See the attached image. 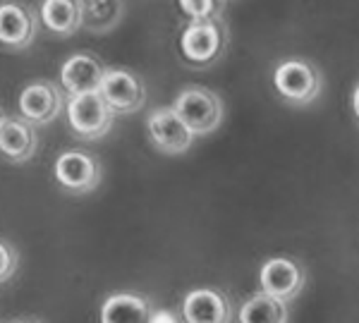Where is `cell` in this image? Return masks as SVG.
I'll use <instances>...</instances> for the list:
<instances>
[{
  "label": "cell",
  "instance_id": "9a60e30c",
  "mask_svg": "<svg viewBox=\"0 0 359 323\" xmlns=\"http://www.w3.org/2000/svg\"><path fill=\"white\" fill-rule=\"evenodd\" d=\"M43 27L57 36H72L82 29V0H41L39 8Z\"/></svg>",
  "mask_w": 359,
  "mask_h": 323
},
{
  "label": "cell",
  "instance_id": "8fae6325",
  "mask_svg": "<svg viewBox=\"0 0 359 323\" xmlns=\"http://www.w3.org/2000/svg\"><path fill=\"white\" fill-rule=\"evenodd\" d=\"M34 36H36V17L32 10L15 0L0 3V46L22 50L32 46Z\"/></svg>",
  "mask_w": 359,
  "mask_h": 323
},
{
  "label": "cell",
  "instance_id": "d6986e66",
  "mask_svg": "<svg viewBox=\"0 0 359 323\" xmlns=\"http://www.w3.org/2000/svg\"><path fill=\"white\" fill-rule=\"evenodd\" d=\"M20 266V254H17L15 245L0 238V282H8L17 273Z\"/></svg>",
  "mask_w": 359,
  "mask_h": 323
},
{
  "label": "cell",
  "instance_id": "5b68a950",
  "mask_svg": "<svg viewBox=\"0 0 359 323\" xmlns=\"http://www.w3.org/2000/svg\"><path fill=\"white\" fill-rule=\"evenodd\" d=\"M225 34L221 22H189L180 36L182 57L194 67H206L223 53Z\"/></svg>",
  "mask_w": 359,
  "mask_h": 323
},
{
  "label": "cell",
  "instance_id": "7c38bea8",
  "mask_svg": "<svg viewBox=\"0 0 359 323\" xmlns=\"http://www.w3.org/2000/svg\"><path fill=\"white\" fill-rule=\"evenodd\" d=\"M230 299L211 287H196L182 299L184 323H230Z\"/></svg>",
  "mask_w": 359,
  "mask_h": 323
},
{
  "label": "cell",
  "instance_id": "e0dca14e",
  "mask_svg": "<svg viewBox=\"0 0 359 323\" xmlns=\"http://www.w3.org/2000/svg\"><path fill=\"white\" fill-rule=\"evenodd\" d=\"M240 323H287L285 302L269 295L249 297L240 309Z\"/></svg>",
  "mask_w": 359,
  "mask_h": 323
},
{
  "label": "cell",
  "instance_id": "3957f363",
  "mask_svg": "<svg viewBox=\"0 0 359 323\" xmlns=\"http://www.w3.org/2000/svg\"><path fill=\"white\" fill-rule=\"evenodd\" d=\"M273 86L287 103L294 106H306L321 91V74L311 62L290 57L283 60L273 72Z\"/></svg>",
  "mask_w": 359,
  "mask_h": 323
},
{
  "label": "cell",
  "instance_id": "44dd1931",
  "mask_svg": "<svg viewBox=\"0 0 359 323\" xmlns=\"http://www.w3.org/2000/svg\"><path fill=\"white\" fill-rule=\"evenodd\" d=\"M5 120H8V115H5V113H3V108H0V130H3Z\"/></svg>",
  "mask_w": 359,
  "mask_h": 323
},
{
  "label": "cell",
  "instance_id": "6da1fadb",
  "mask_svg": "<svg viewBox=\"0 0 359 323\" xmlns=\"http://www.w3.org/2000/svg\"><path fill=\"white\" fill-rule=\"evenodd\" d=\"M175 113L182 118V123L192 130V135H211L223 123V101L216 91L204 86H187L177 94L172 103Z\"/></svg>",
  "mask_w": 359,
  "mask_h": 323
},
{
  "label": "cell",
  "instance_id": "ba28073f",
  "mask_svg": "<svg viewBox=\"0 0 359 323\" xmlns=\"http://www.w3.org/2000/svg\"><path fill=\"white\" fill-rule=\"evenodd\" d=\"M259 285H262L264 295L276 297L280 302H290L302 292L304 270L297 261L287 256L269 259L259 270Z\"/></svg>",
  "mask_w": 359,
  "mask_h": 323
},
{
  "label": "cell",
  "instance_id": "30bf717a",
  "mask_svg": "<svg viewBox=\"0 0 359 323\" xmlns=\"http://www.w3.org/2000/svg\"><path fill=\"white\" fill-rule=\"evenodd\" d=\"M106 65L91 53H74L69 55L60 67V86L67 96L94 94L101 89L106 77Z\"/></svg>",
  "mask_w": 359,
  "mask_h": 323
},
{
  "label": "cell",
  "instance_id": "277c9868",
  "mask_svg": "<svg viewBox=\"0 0 359 323\" xmlns=\"http://www.w3.org/2000/svg\"><path fill=\"white\" fill-rule=\"evenodd\" d=\"M55 180L69 194H89L101 182V163L96 156L82 151V149H69L55 158L53 165Z\"/></svg>",
  "mask_w": 359,
  "mask_h": 323
},
{
  "label": "cell",
  "instance_id": "9c48e42d",
  "mask_svg": "<svg viewBox=\"0 0 359 323\" xmlns=\"http://www.w3.org/2000/svg\"><path fill=\"white\" fill-rule=\"evenodd\" d=\"M62 106V91L50 82H32L22 89L17 108H20V118H25L27 123L36 125H48L60 115Z\"/></svg>",
  "mask_w": 359,
  "mask_h": 323
},
{
  "label": "cell",
  "instance_id": "2e32d148",
  "mask_svg": "<svg viewBox=\"0 0 359 323\" xmlns=\"http://www.w3.org/2000/svg\"><path fill=\"white\" fill-rule=\"evenodd\" d=\"M125 0H82V22L91 34H108L123 22Z\"/></svg>",
  "mask_w": 359,
  "mask_h": 323
},
{
  "label": "cell",
  "instance_id": "ffe728a7",
  "mask_svg": "<svg viewBox=\"0 0 359 323\" xmlns=\"http://www.w3.org/2000/svg\"><path fill=\"white\" fill-rule=\"evenodd\" d=\"M352 111H355L357 120H359V84L355 86V91H352Z\"/></svg>",
  "mask_w": 359,
  "mask_h": 323
},
{
  "label": "cell",
  "instance_id": "7402d4cb",
  "mask_svg": "<svg viewBox=\"0 0 359 323\" xmlns=\"http://www.w3.org/2000/svg\"><path fill=\"white\" fill-rule=\"evenodd\" d=\"M15 323H41V321H34V319H22V321H15Z\"/></svg>",
  "mask_w": 359,
  "mask_h": 323
},
{
  "label": "cell",
  "instance_id": "ac0fdd59",
  "mask_svg": "<svg viewBox=\"0 0 359 323\" xmlns=\"http://www.w3.org/2000/svg\"><path fill=\"white\" fill-rule=\"evenodd\" d=\"M189 22H221L223 0H177Z\"/></svg>",
  "mask_w": 359,
  "mask_h": 323
},
{
  "label": "cell",
  "instance_id": "4fadbf2b",
  "mask_svg": "<svg viewBox=\"0 0 359 323\" xmlns=\"http://www.w3.org/2000/svg\"><path fill=\"white\" fill-rule=\"evenodd\" d=\"M39 146V137L25 118H8L0 130V156L10 163H27Z\"/></svg>",
  "mask_w": 359,
  "mask_h": 323
},
{
  "label": "cell",
  "instance_id": "52a82bcc",
  "mask_svg": "<svg viewBox=\"0 0 359 323\" xmlns=\"http://www.w3.org/2000/svg\"><path fill=\"white\" fill-rule=\"evenodd\" d=\"M147 132L154 146L163 153L177 156L184 153L194 142V135L182 118L175 113V108H156L147 118Z\"/></svg>",
  "mask_w": 359,
  "mask_h": 323
},
{
  "label": "cell",
  "instance_id": "5bb4252c",
  "mask_svg": "<svg viewBox=\"0 0 359 323\" xmlns=\"http://www.w3.org/2000/svg\"><path fill=\"white\" fill-rule=\"evenodd\" d=\"M154 309L149 299L132 292L111 295L101 307V323H151Z\"/></svg>",
  "mask_w": 359,
  "mask_h": 323
},
{
  "label": "cell",
  "instance_id": "8992f818",
  "mask_svg": "<svg viewBox=\"0 0 359 323\" xmlns=\"http://www.w3.org/2000/svg\"><path fill=\"white\" fill-rule=\"evenodd\" d=\"M98 94L106 99L115 115L137 113L147 103V86L135 72L123 70V67H113L106 72Z\"/></svg>",
  "mask_w": 359,
  "mask_h": 323
},
{
  "label": "cell",
  "instance_id": "7a4b0ae2",
  "mask_svg": "<svg viewBox=\"0 0 359 323\" xmlns=\"http://www.w3.org/2000/svg\"><path fill=\"white\" fill-rule=\"evenodd\" d=\"M115 113L106 103L98 91L82 96H69L67 101V123L69 130L79 137V139L94 142L101 139L111 132Z\"/></svg>",
  "mask_w": 359,
  "mask_h": 323
}]
</instances>
